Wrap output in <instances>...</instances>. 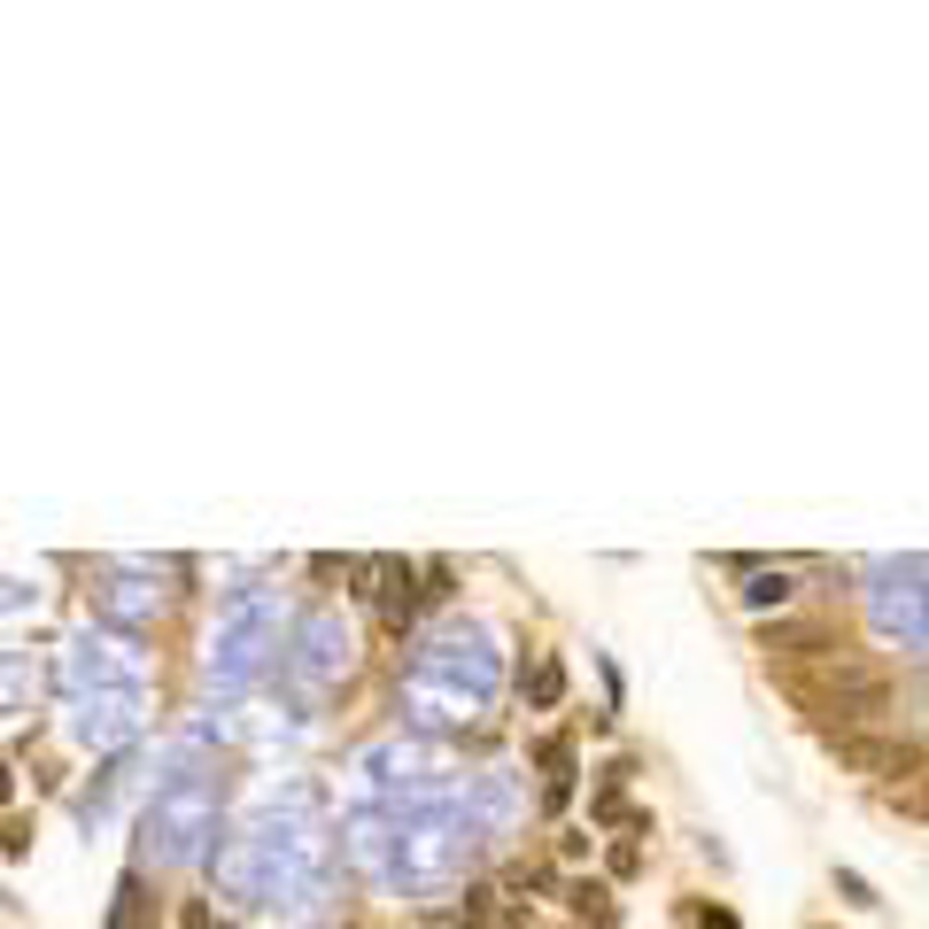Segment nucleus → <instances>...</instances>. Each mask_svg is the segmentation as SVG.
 Here are the masks:
<instances>
[{"mask_svg":"<svg viewBox=\"0 0 929 929\" xmlns=\"http://www.w3.org/2000/svg\"><path fill=\"white\" fill-rule=\"evenodd\" d=\"M790 697L813 705V713H837V736H852V728H883L891 705H899L891 674H883L876 658H860V651H829L813 674L790 682Z\"/></svg>","mask_w":929,"mask_h":929,"instance_id":"1","label":"nucleus"},{"mask_svg":"<svg viewBox=\"0 0 929 929\" xmlns=\"http://www.w3.org/2000/svg\"><path fill=\"white\" fill-rule=\"evenodd\" d=\"M209 829H217V790H209V782H170V790H155V805H148L155 860H194Z\"/></svg>","mask_w":929,"mask_h":929,"instance_id":"2","label":"nucleus"},{"mask_svg":"<svg viewBox=\"0 0 929 929\" xmlns=\"http://www.w3.org/2000/svg\"><path fill=\"white\" fill-rule=\"evenodd\" d=\"M876 627L899 635V651H922V558L907 550L899 566H883V589H876Z\"/></svg>","mask_w":929,"mask_h":929,"instance_id":"3","label":"nucleus"},{"mask_svg":"<svg viewBox=\"0 0 929 929\" xmlns=\"http://www.w3.org/2000/svg\"><path fill=\"white\" fill-rule=\"evenodd\" d=\"M411 721H427V728H450V721H472L488 697H472V690H458V682H442V674H411Z\"/></svg>","mask_w":929,"mask_h":929,"instance_id":"4","label":"nucleus"},{"mask_svg":"<svg viewBox=\"0 0 929 929\" xmlns=\"http://www.w3.org/2000/svg\"><path fill=\"white\" fill-rule=\"evenodd\" d=\"M303 674L310 682H333V666H349V635H333V613H325V605H317V613L303 619Z\"/></svg>","mask_w":929,"mask_h":929,"instance_id":"5","label":"nucleus"},{"mask_svg":"<svg viewBox=\"0 0 929 929\" xmlns=\"http://www.w3.org/2000/svg\"><path fill=\"white\" fill-rule=\"evenodd\" d=\"M760 651H821V658H829V651H844V643H837L829 619H774V627H760Z\"/></svg>","mask_w":929,"mask_h":929,"instance_id":"6","label":"nucleus"},{"mask_svg":"<svg viewBox=\"0 0 929 929\" xmlns=\"http://www.w3.org/2000/svg\"><path fill=\"white\" fill-rule=\"evenodd\" d=\"M349 860H356V876H395V860H388V821H380V813H356V821H349Z\"/></svg>","mask_w":929,"mask_h":929,"instance_id":"7","label":"nucleus"},{"mask_svg":"<svg viewBox=\"0 0 929 929\" xmlns=\"http://www.w3.org/2000/svg\"><path fill=\"white\" fill-rule=\"evenodd\" d=\"M256 643H264V627H256V613H241L233 627H225V658H217V682H248V674H256V658H264Z\"/></svg>","mask_w":929,"mask_h":929,"instance_id":"8","label":"nucleus"},{"mask_svg":"<svg viewBox=\"0 0 929 929\" xmlns=\"http://www.w3.org/2000/svg\"><path fill=\"white\" fill-rule=\"evenodd\" d=\"M519 690H527L535 713H550V705L566 697V658H558V651H535V666L519 674Z\"/></svg>","mask_w":929,"mask_h":929,"instance_id":"9","label":"nucleus"},{"mask_svg":"<svg viewBox=\"0 0 929 929\" xmlns=\"http://www.w3.org/2000/svg\"><path fill=\"white\" fill-rule=\"evenodd\" d=\"M542 767H550L542 805H550V813H566V798H574V736H550V744H542Z\"/></svg>","mask_w":929,"mask_h":929,"instance_id":"10","label":"nucleus"},{"mask_svg":"<svg viewBox=\"0 0 929 929\" xmlns=\"http://www.w3.org/2000/svg\"><path fill=\"white\" fill-rule=\"evenodd\" d=\"M790 597H798V574H790V566H752V574H744V605H790Z\"/></svg>","mask_w":929,"mask_h":929,"instance_id":"11","label":"nucleus"},{"mask_svg":"<svg viewBox=\"0 0 929 929\" xmlns=\"http://www.w3.org/2000/svg\"><path fill=\"white\" fill-rule=\"evenodd\" d=\"M566 899H574V915H581L589 929H613L619 922V907H613V891H605V883H574Z\"/></svg>","mask_w":929,"mask_h":929,"instance_id":"12","label":"nucleus"},{"mask_svg":"<svg viewBox=\"0 0 929 929\" xmlns=\"http://www.w3.org/2000/svg\"><path fill=\"white\" fill-rule=\"evenodd\" d=\"M117 899H125V907L109 915V929H155L148 915H140V899H148V883H140V876H125V891H117Z\"/></svg>","mask_w":929,"mask_h":929,"instance_id":"13","label":"nucleus"},{"mask_svg":"<svg viewBox=\"0 0 929 929\" xmlns=\"http://www.w3.org/2000/svg\"><path fill=\"white\" fill-rule=\"evenodd\" d=\"M682 929H736L728 907H682Z\"/></svg>","mask_w":929,"mask_h":929,"instance_id":"14","label":"nucleus"},{"mask_svg":"<svg viewBox=\"0 0 929 929\" xmlns=\"http://www.w3.org/2000/svg\"><path fill=\"white\" fill-rule=\"evenodd\" d=\"M23 844H31V829H23V821H0V852L23 860Z\"/></svg>","mask_w":929,"mask_h":929,"instance_id":"15","label":"nucleus"},{"mask_svg":"<svg viewBox=\"0 0 929 929\" xmlns=\"http://www.w3.org/2000/svg\"><path fill=\"white\" fill-rule=\"evenodd\" d=\"M837 891H844V899H852V907H876V891H868V876H852V868H844V876H837Z\"/></svg>","mask_w":929,"mask_h":929,"instance_id":"16","label":"nucleus"},{"mask_svg":"<svg viewBox=\"0 0 929 929\" xmlns=\"http://www.w3.org/2000/svg\"><path fill=\"white\" fill-rule=\"evenodd\" d=\"M0 805H8V774H0Z\"/></svg>","mask_w":929,"mask_h":929,"instance_id":"17","label":"nucleus"}]
</instances>
